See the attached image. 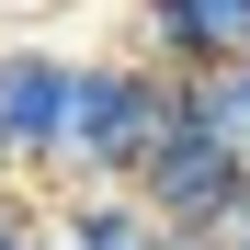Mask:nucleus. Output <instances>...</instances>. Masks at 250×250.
Masks as SVG:
<instances>
[{
	"label": "nucleus",
	"mask_w": 250,
	"mask_h": 250,
	"mask_svg": "<svg viewBox=\"0 0 250 250\" xmlns=\"http://www.w3.org/2000/svg\"><path fill=\"white\" fill-rule=\"evenodd\" d=\"M239 228H250V216H239Z\"/></svg>",
	"instance_id": "9d476101"
},
{
	"label": "nucleus",
	"mask_w": 250,
	"mask_h": 250,
	"mask_svg": "<svg viewBox=\"0 0 250 250\" xmlns=\"http://www.w3.org/2000/svg\"><path fill=\"white\" fill-rule=\"evenodd\" d=\"M159 250H216V239H159Z\"/></svg>",
	"instance_id": "0eeeda50"
},
{
	"label": "nucleus",
	"mask_w": 250,
	"mask_h": 250,
	"mask_svg": "<svg viewBox=\"0 0 250 250\" xmlns=\"http://www.w3.org/2000/svg\"><path fill=\"white\" fill-rule=\"evenodd\" d=\"M137 205H148L171 239H239V216H250V159H239L205 114H182V137L148 159Z\"/></svg>",
	"instance_id": "f03ea898"
},
{
	"label": "nucleus",
	"mask_w": 250,
	"mask_h": 250,
	"mask_svg": "<svg viewBox=\"0 0 250 250\" xmlns=\"http://www.w3.org/2000/svg\"><path fill=\"white\" fill-rule=\"evenodd\" d=\"M68 46H34V34H0V171H57L68 137Z\"/></svg>",
	"instance_id": "7ed1b4c3"
},
{
	"label": "nucleus",
	"mask_w": 250,
	"mask_h": 250,
	"mask_svg": "<svg viewBox=\"0 0 250 250\" xmlns=\"http://www.w3.org/2000/svg\"><path fill=\"white\" fill-rule=\"evenodd\" d=\"M46 239L57 250H159L171 228H159L137 193H57L46 205Z\"/></svg>",
	"instance_id": "39448f33"
},
{
	"label": "nucleus",
	"mask_w": 250,
	"mask_h": 250,
	"mask_svg": "<svg viewBox=\"0 0 250 250\" xmlns=\"http://www.w3.org/2000/svg\"><path fill=\"white\" fill-rule=\"evenodd\" d=\"M216 250H250V228H239V239H216Z\"/></svg>",
	"instance_id": "6e6552de"
},
{
	"label": "nucleus",
	"mask_w": 250,
	"mask_h": 250,
	"mask_svg": "<svg viewBox=\"0 0 250 250\" xmlns=\"http://www.w3.org/2000/svg\"><path fill=\"white\" fill-rule=\"evenodd\" d=\"M0 182H12V171H0Z\"/></svg>",
	"instance_id": "1a4fd4ad"
},
{
	"label": "nucleus",
	"mask_w": 250,
	"mask_h": 250,
	"mask_svg": "<svg viewBox=\"0 0 250 250\" xmlns=\"http://www.w3.org/2000/svg\"><path fill=\"white\" fill-rule=\"evenodd\" d=\"M193 91L148 57H80L68 80V137H57V182L68 193H137L148 159L182 137Z\"/></svg>",
	"instance_id": "f257e3e1"
},
{
	"label": "nucleus",
	"mask_w": 250,
	"mask_h": 250,
	"mask_svg": "<svg viewBox=\"0 0 250 250\" xmlns=\"http://www.w3.org/2000/svg\"><path fill=\"white\" fill-rule=\"evenodd\" d=\"M148 68H171L182 91L250 68V0H159L148 12Z\"/></svg>",
	"instance_id": "20e7f679"
},
{
	"label": "nucleus",
	"mask_w": 250,
	"mask_h": 250,
	"mask_svg": "<svg viewBox=\"0 0 250 250\" xmlns=\"http://www.w3.org/2000/svg\"><path fill=\"white\" fill-rule=\"evenodd\" d=\"M193 114L205 125H216V137L250 159V68H228V80H205V91H193Z\"/></svg>",
	"instance_id": "423d86ee"
}]
</instances>
